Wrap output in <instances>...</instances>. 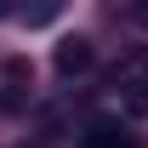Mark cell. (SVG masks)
Here are the masks:
<instances>
[{
	"mask_svg": "<svg viewBox=\"0 0 148 148\" xmlns=\"http://www.w3.org/2000/svg\"><path fill=\"white\" fill-rule=\"evenodd\" d=\"M91 40H80V34H74V40H63V46H57V57H51V63H57V74H86V69H91Z\"/></svg>",
	"mask_w": 148,
	"mask_h": 148,
	"instance_id": "1",
	"label": "cell"
},
{
	"mask_svg": "<svg viewBox=\"0 0 148 148\" xmlns=\"http://www.w3.org/2000/svg\"><path fill=\"white\" fill-rule=\"evenodd\" d=\"M80 148H125V131H120V125H108V120H97V125H86Z\"/></svg>",
	"mask_w": 148,
	"mask_h": 148,
	"instance_id": "2",
	"label": "cell"
},
{
	"mask_svg": "<svg viewBox=\"0 0 148 148\" xmlns=\"http://www.w3.org/2000/svg\"><path fill=\"white\" fill-rule=\"evenodd\" d=\"M125 108L137 114V120H143V114H148V86H131V97H125Z\"/></svg>",
	"mask_w": 148,
	"mask_h": 148,
	"instance_id": "3",
	"label": "cell"
},
{
	"mask_svg": "<svg viewBox=\"0 0 148 148\" xmlns=\"http://www.w3.org/2000/svg\"><path fill=\"white\" fill-rule=\"evenodd\" d=\"M137 23H143V29H148V6H137Z\"/></svg>",
	"mask_w": 148,
	"mask_h": 148,
	"instance_id": "4",
	"label": "cell"
}]
</instances>
